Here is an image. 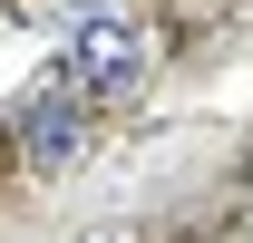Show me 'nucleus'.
I'll return each mask as SVG.
<instances>
[{
  "mask_svg": "<svg viewBox=\"0 0 253 243\" xmlns=\"http://www.w3.org/2000/svg\"><path fill=\"white\" fill-rule=\"evenodd\" d=\"M20 146H30V165H68V156H78V107H68V78H49V88L30 97Z\"/></svg>",
  "mask_w": 253,
  "mask_h": 243,
  "instance_id": "f03ea898",
  "label": "nucleus"
},
{
  "mask_svg": "<svg viewBox=\"0 0 253 243\" xmlns=\"http://www.w3.org/2000/svg\"><path fill=\"white\" fill-rule=\"evenodd\" d=\"M126 78H136V30L117 10H88L78 20V88L88 97H126Z\"/></svg>",
  "mask_w": 253,
  "mask_h": 243,
  "instance_id": "f257e3e1",
  "label": "nucleus"
},
{
  "mask_svg": "<svg viewBox=\"0 0 253 243\" xmlns=\"http://www.w3.org/2000/svg\"><path fill=\"white\" fill-rule=\"evenodd\" d=\"M78 10H97V0H78Z\"/></svg>",
  "mask_w": 253,
  "mask_h": 243,
  "instance_id": "7ed1b4c3",
  "label": "nucleus"
}]
</instances>
